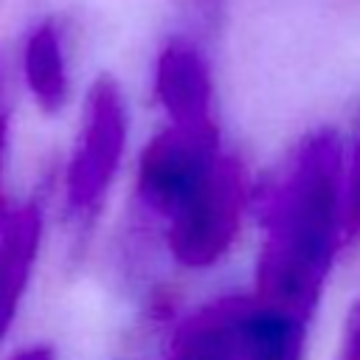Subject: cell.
I'll list each match as a JSON object with an SVG mask.
<instances>
[{"instance_id":"8992f818","label":"cell","mask_w":360,"mask_h":360,"mask_svg":"<svg viewBox=\"0 0 360 360\" xmlns=\"http://www.w3.org/2000/svg\"><path fill=\"white\" fill-rule=\"evenodd\" d=\"M155 96L172 124L214 121V82L205 51L188 34L172 37L155 59Z\"/></svg>"},{"instance_id":"ba28073f","label":"cell","mask_w":360,"mask_h":360,"mask_svg":"<svg viewBox=\"0 0 360 360\" xmlns=\"http://www.w3.org/2000/svg\"><path fill=\"white\" fill-rule=\"evenodd\" d=\"M22 73L37 107L56 115L68 101V68L62 31L53 20H42L28 31L22 45Z\"/></svg>"},{"instance_id":"5b68a950","label":"cell","mask_w":360,"mask_h":360,"mask_svg":"<svg viewBox=\"0 0 360 360\" xmlns=\"http://www.w3.org/2000/svg\"><path fill=\"white\" fill-rule=\"evenodd\" d=\"M248 205V174L239 158L219 155L202 188L169 219L166 242L183 267L214 264L236 239Z\"/></svg>"},{"instance_id":"3957f363","label":"cell","mask_w":360,"mask_h":360,"mask_svg":"<svg viewBox=\"0 0 360 360\" xmlns=\"http://www.w3.org/2000/svg\"><path fill=\"white\" fill-rule=\"evenodd\" d=\"M219 129L208 124H169L138 163L135 197L152 214L172 219L211 177L219 160Z\"/></svg>"},{"instance_id":"52a82bcc","label":"cell","mask_w":360,"mask_h":360,"mask_svg":"<svg viewBox=\"0 0 360 360\" xmlns=\"http://www.w3.org/2000/svg\"><path fill=\"white\" fill-rule=\"evenodd\" d=\"M42 219L37 202L14 211L0 231V338L14 321L25 284L31 278V267L39 250Z\"/></svg>"},{"instance_id":"7c38bea8","label":"cell","mask_w":360,"mask_h":360,"mask_svg":"<svg viewBox=\"0 0 360 360\" xmlns=\"http://www.w3.org/2000/svg\"><path fill=\"white\" fill-rule=\"evenodd\" d=\"M335 360H360V301L349 309L343 323V338Z\"/></svg>"},{"instance_id":"5bb4252c","label":"cell","mask_w":360,"mask_h":360,"mask_svg":"<svg viewBox=\"0 0 360 360\" xmlns=\"http://www.w3.org/2000/svg\"><path fill=\"white\" fill-rule=\"evenodd\" d=\"M11 360H56V357H53V349H51V346L37 343V346H28V349L17 352Z\"/></svg>"},{"instance_id":"277c9868","label":"cell","mask_w":360,"mask_h":360,"mask_svg":"<svg viewBox=\"0 0 360 360\" xmlns=\"http://www.w3.org/2000/svg\"><path fill=\"white\" fill-rule=\"evenodd\" d=\"M191 318L205 329L219 360H301L304 354L309 318L259 295H225Z\"/></svg>"},{"instance_id":"6da1fadb","label":"cell","mask_w":360,"mask_h":360,"mask_svg":"<svg viewBox=\"0 0 360 360\" xmlns=\"http://www.w3.org/2000/svg\"><path fill=\"white\" fill-rule=\"evenodd\" d=\"M343 141L332 129L307 135L281 172L262 188L256 214L262 250L256 295L298 315H312L340 239H346Z\"/></svg>"},{"instance_id":"8fae6325","label":"cell","mask_w":360,"mask_h":360,"mask_svg":"<svg viewBox=\"0 0 360 360\" xmlns=\"http://www.w3.org/2000/svg\"><path fill=\"white\" fill-rule=\"evenodd\" d=\"M186 20L202 34H214L225 14V0H180Z\"/></svg>"},{"instance_id":"7a4b0ae2","label":"cell","mask_w":360,"mask_h":360,"mask_svg":"<svg viewBox=\"0 0 360 360\" xmlns=\"http://www.w3.org/2000/svg\"><path fill=\"white\" fill-rule=\"evenodd\" d=\"M127 146V104L121 87L110 76H98L84 98L79 138L68 163L65 200L68 211L79 219H90L118 172Z\"/></svg>"},{"instance_id":"4fadbf2b","label":"cell","mask_w":360,"mask_h":360,"mask_svg":"<svg viewBox=\"0 0 360 360\" xmlns=\"http://www.w3.org/2000/svg\"><path fill=\"white\" fill-rule=\"evenodd\" d=\"M0 90H3V82H0ZM6 138H8V112L6 107L0 104V174H3V155H6ZM6 205H3V186H0V231L6 225Z\"/></svg>"},{"instance_id":"9c48e42d","label":"cell","mask_w":360,"mask_h":360,"mask_svg":"<svg viewBox=\"0 0 360 360\" xmlns=\"http://www.w3.org/2000/svg\"><path fill=\"white\" fill-rule=\"evenodd\" d=\"M166 360H219V357H217L208 335L191 318H186L172 338V352Z\"/></svg>"},{"instance_id":"30bf717a","label":"cell","mask_w":360,"mask_h":360,"mask_svg":"<svg viewBox=\"0 0 360 360\" xmlns=\"http://www.w3.org/2000/svg\"><path fill=\"white\" fill-rule=\"evenodd\" d=\"M360 236V135L352 152L349 177H346V239Z\"/></svg>"}]
</instances>
